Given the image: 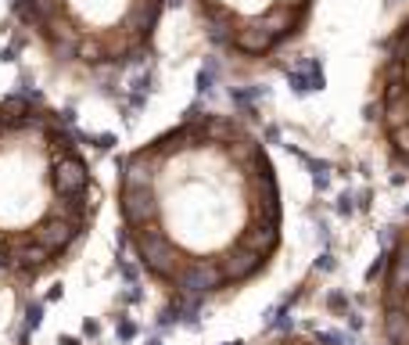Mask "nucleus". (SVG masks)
Wrapping results in <instances>:
<instances>
[{
  "instance_id": "4",
  "label": "nucleus",
  "mask_w": 409,
  "mask_h": 345,
  "mask_svg": "<svg viewBox=\"0 0 409 345\" xmlns=\"http://www.w3.org/2000/svg\"><path fill=\"white\" fill-rule=\"evenodd\" d=\"M320 0H187L209 47L237 72L273 68L313 26Z\"/></svg>"
},
{
  "instance_id": "3",
  "label": "nucleus",
  "mask_w": 409,
  "mask_h": 345,
  "mask_svg": "<svg viewBox=\"0 0 409 345\" xmlns=\"http://www.w3.org/2000/svg\"><path fill=\"white\" fill-rule=\"evenodd\" d=\"M169 0H11V19L65 83L108 91L155 58Z\"/></svg>"
},
{
  "instance_id": "1",
  "label": "nucleus",
  "mask_w": 409,
  "mask_h": 345,
  "mask_svg": "<svg viewBox=\"0 0 409 345\" xmlns=\"http://www.w3.org/2000/svg\"><path fill=\"white\" fill-rule=\"evenodd\" d=\"M123 241L169 309L219 306L284 248V191L262 133L197 108L130 148L115 172Z\"/></svg>"
},
{
  "instance_id": "5",
  "label": "nucleus",
  "mask_w": 409,
  "mask_h": 345,
  "mask_svg": "<svg viewBox=\"0 0 409 345\" xmlns=\"http://www.w3.org/2000/svg\"><path fill=\"white\" fill-rule=\"evenodd\" d=\"M366 123L388 169L409 180V4L377 43L366 86Z\"/></svg>"
},
{
  "instance_id": "6",
  "label": "nucleus",
  "mask_w": 409,
  "mask_h": 345,
  "mask_svg": "<svg viewBox=\"0 0 409 345\" xmlns=\"http://www.w3.org/2000/svg\"><path fill=\"white\" fill-rule=\"evenodd\" d=\"M373 313L384 345H409V216L398 220L373 277Z\"/></svg>"
},
{
  "instance_id": "2",
  "label": "nucleus",
  "mask_w": 409,
  "mask_h": 345,
  "mask_svg": "<svg viewBox=\"0 0 409 345\" xmlns=\"http://www.w3.org/2000/svg\"><path fill=\"white\" fill-rule=\"evenodd\" d=\"M97 216L100 184L72 123L36 94L0 98V288L58 277Z\"/></svg>"
},
{
  "instance_id": "7",
  "label": "nucleus",
  "mask_w": 409,
  "mask_h": 345,
  "mask_svg": "<svg viewBox=\"0 0 409 345\" xmlns=\"http://www.w3.org/2000/svg\"><path fill=\"white\" fill-rule=\"evenodd\" d=\"M252 345H334L320 334H309V331H284V334H273V338H262V341H252Z\"/></svg>"
}]
</instances>
